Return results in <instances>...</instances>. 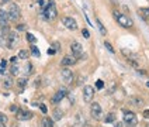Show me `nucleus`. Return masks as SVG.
<instances>
[{
  "mask_svg": "<svg viewBox=\"0 0 149 127\" xmlns=\"http://www.w3.org/2000/svg\"><path fill=\"white\" fill-rule=\"evenodd\" d=\"M27 82H28V81H27L25 78H20V79L17 81V85H18V86H20L21 89H24L25 86H27Z\"/></svg>",
  "mask_w": 149,
  "mask_h": 127,
  "instance_id": "20",
  "label": "nucleus"
},
{
  "mask_svg": "<svg viewBox=\"0 0 149 127\" xmlns=\"http://www.w3.org/2000/svg\"><path fill=\"white\" fill-rule=\"evenodd\" d=\"M51 1H52V0H38V6H40V8H41V11H44L45 8L49 6Z\"/></svg>",
  "mask_w": 149,
  "mask_h": 127,
  "instance_id": "16",
  "label": "nucleus"
},
{
  "mask_svg": "<svg viewBox=\"0 0 149 127\" xmlns=\"http://www.w3.org/2000/svg\"><path fill=\"white\" fill-rule=\"evenodd\" d=\"M28 55H30V52L27 50H21L20 52H18V58H21V59H27L28 58Z\"/></svg>",
  "mask_w": 149,
  "mask_h": 127,
  "instance_id": "21",
  "label": "nucleus"
},
{
  "mask_svg": "<svg viewBox=\"0 0 149 127\" xmlns=\"http://www.w3.org/2000/svg\"><path fill=\"white\" fill-rule=\"evenodd\" d=\"M41 127H54V121L49 117H44L41 121Z\"/></svg>",
  "mask_w": 149,
  "mask_h": 127,
  "instance_id": "17",
  "label": "nucleus"
},
{
  "mask_svg": "<svg viewBox=\"0 0 149 127\" xmlns=\"http://www.w3.org/2000/svg\"><path fill=\"white\" fill-rule=\"evenodd\" d=\"M96 24H97V27H99V30H100V33L103 34V35H106V28H104V25H103V23L100 21L99 18L96 20Z\"/></svg>",
  "mask_w": 149,
  "mask_h": 127,
  "instance_id": "19",
  "label": "nucleus"
},
{
  "mask_svg": "<svg viewBox=\"0 0 149 127\" xmlns=\"http://www.w3.org/2000/svg\"><path fill=\"white\" fill-rule=\"evenodd\" d=\"M18 72H20V69H18V67H17L16 64L11 65V68H10V74H11V75H17Z\"/></svg>",
  "mask_w": 149,
  "mask_h": 127,
  "instance_id": "25",
  "label": "nucleus"
},
{
  "mask_svg": "<svg viewBox=\"0 0 149 127\" xmlns=\"http://www.w3.org/2000/svg\"><path fill=\"white\" fill-rule=\"evenodd\" d=\"M10 110H11V112H18L16 106H11V107H10Z\"/></svg>",
  "mask_w": 149,
  "mask_h": 127,
  "instance_id": "41",
  "label": "nucleus"
},
{
  "mask_svg": "<svg viewBox=\"0 0 149 127\" xmlns=\"http://www.w3.org/2000/svg\"><path fill=\"white\" fill-rule=\"evenodd\" d=\"M1 1H3V3H7L8 0H1Z\"/></svg>",
  "mask_w": 149,
  "mask_h": 127,
  "instance_id": "44",
  "label": "nucleus"
},
{
  "mask_svg": "<svg viewBox=\"0 0 149 127\" xmlns=\"http://www.w3.org/2000/svg\"><path fill=\"white\" fill-rule=\"evenodd\" d=\"M17 28H18V30H24L25 27H24V24H20V25H17Z\"/></svg>",
  "mask_w": 149,
  "mask_h": 127,
  "instance_id": "40",
  "label": "nucleus"
},
{
  "mask_svg": "<svg viewBox=\"0 0 149 127\" xmlns=\"http://www.w3.org/2000/svg\"><path fill=\"white\" fill-rule=\"evenodd\" d=\"M42 14H44V17H45V20H48V21H52V20H55V18H56L58 11H56V8H55V3H54V0L51 1L49 6L42 11Z\"/></svg>",
  "mask_w": 149,
  "mask_h": 127,
  "instance_id": "2",
  "label": "nucleus"
},
{
  "mask_svg": "<svg viewBox=\"0 0 149 127\" xmlns=\"http://www.w3.org/2000/svg\"><path fill=\"white\" fill-rule=\"evenodd\" d=\"M17 119L18 120H30V119H33V113L31 112H25V110H18L17 112Z\"/></svg>",
  "mask_w": 149,
  "mask_h": 127,
  "instance_id": "12",
  "label": "nucleus"
},
{
  "mask_svg": "<svg viewBox=\"0 0 149 127\" xmlns=\"http://www.w3.org/2000/svg\"><path fill=\"white\" fill-rule=\"evenodd\" d=\"M130 100H131V103H134L135 106H142V105H143V100L139 99V98H132V99H130Z\"/></svg>",
  "mask_w": 149,
  "mask_h": 127,
  "instance_id": "22",
  "label": "nucleus"
},
{
  "mask_svg": "<svg viewBox=\"0 0 149 127\" xmlns=\"http://www.w3.org/2000/svg\"><path fill=\"white\" fill-rule=\"evenodd\" d=\"M104 47H106V48H107V50L110 51V52H111V54H114V52H116V50H114V48H113V45H111V44H110V42L104 41Z\"/></svg>",
  "mask_w": 149,
  "mask_h": 127,
  "instance_id": "27",
  "label": "nucleus"
},
{
  "mask_svg": "<svg viewBox=\"0 0 149 127\" xmlns=\"http://www.w3.org/2000/svg\"><path fill=\"white\" fill-rule=\"evenodd\" d=\"M61 76H62V79H63L66 83H72V81H73V72H72L69 68H63V69L61 71Z\"/></svg>",
  "mask_w": 149,
  "mask_h": 127,
  "instance_id": "9",
  "label": "nucleus"
},
{
  "mask_svg": "<svg viewBox=\"0 0 149 127\" xmlns=\"http://www.w3.org/2000/svg\"><path fill=\"white\" fill-rule=\"evenodd\" d=\"M68 95H69V92H68L65 88H61L58 92L55 93L54 96H52V99H51V103L52 105H58V103H61V100L63 99V98H66Z\"/></svg>",
  "mask_w": 149,
  "mask_h": 127,
  "instance_id": "4",
  "label": "nucleus"
},
{
  "mask_svg": "<svg viewBox=\"0 0 149 127\" xmlns=\"http://www.w3.org/2000/svg\"><path fill=\"white\" fill-rule=\"evenodd\" d=\"M3 85H4V88H11V86H13L11 78H10V76H4V78H3Z\"/></svg>",
  "mask_w": 149,
  "mask_h": 127,
  "instance_id": "18",
  "label": "nucleus"
},
{
  "mask_svg": "<svg viewBox=\"0 0 149 127\" xmlns=\"http://www.w3.org/2000/svg\"><path fill=\"white\" fill-rule=\"evenodd\" d=\"M18 41V37H17L16 33H10L8 35V48H14V45L17 44Z\"/></svg>",
  "mask_w": 149,
  "mask_h": 127,
  "instance_id": "15",
  "label": "nucleus"
},
{
  "mask_svg": "<svg viewBox=\"0 0 149 127\" xmlns=\"http://www.w3.org/2000/svg\"><path fill=\"white\" fill-rule=\"evenodd\" d=\"M62 23H63V25L66 27V28H69V30H76L77 28V23H76V20L74 18H72V17H63L62 18Z\"/></svg>",
  "mask_w": 149,
  "mask_h": 127,
  "instance_id": "10",
  "label": "nucleus"
},
{
  "mask_svg": "<svg viewBox=\"0 0 149 127\" xmlns=\"http://www.w3.org/2000/svg\"><path fill=\"white\" fill-rule=\"evenodd\" d=\"M54 50H59V42H54Z\"/></svg>",
  "mask_w": 149,
  "mask_h": 127,
  "instance_id": "39",
  "label": "nucleus"
},
{
  "mask_svg": "<svg viewBox=\"0 0 149 127\" xmlns=\"http://www.w3.org/2000/svg\"><path fill=\"white\" fill-rule=\"evenodd\" d=\"M31 52H33L34 57H40V55H41V54H40V50H38L35 45H33V47H31Z\"/></svg>",
  "mask_w": 149,
  "mask_h": 127,
  "instance_id": "28",
  "label": "nucleus"
},
{
  "mask_svg": "<svg viewBox=\"0 0 149 127\" xmlns=\"http://www.w3.org/2000/svg\"><path fill=\"white\" fill-rule=\"evenodd\" d=\"M0 127H4V124H0Z\"/></svg>",
  "mask_w": 149,
  "mask_h": 127,
  "instance_id": "46",
  "label": "nucleus"
},
{
  "mask_svg": "<svg viewBox=\"0 0 149 127\" xmlns=\"http://www.w3.org/2000/svg\"><path fill=\"white\" fill-rule=\"evenodd\" d=\"M8 18L11 20V21H16L20 18V14H21V11H20V7L14 4V3H11L10 4V7H8Z\"/></svg>",
  "mask_w": 149,
  "mask_h": 127,
  "instance_id": "3",
  "label": "nucleus"
},
{
  "mask_svg": "<svg viewBox=\"0 0 149 127\" xmlns=\"http://www.w3.org/2000/svg\"><path fill=\"white\" fill-rule=\"evenodd\" d=\"M93 96H94V88L93 86H84L83 88V100L84 102H91V99H93Z\"/></svg>",
  "mask_w": 149,
  "mask_h": 127,
  "instance_id": "6",
  "label": "nucleus"
},
{
  "mask_svg": "<svg viewBox=\"0 0 149 127\" xmlns=\"http://www.w3.org/2000/svg\"><path fill=\"white\" fill-rule=\"evenodd\" d=\"M138 13H141L142 16H149V8L148 7H141V8H138Z\"/></svg>",
  "mask_w": 149,
  "mask_h": 127,
  "instance_id": "24",
  "label": "nucleus"
},
{
  "mask_svg": "<svg viewBox=\"0 0 149 127\" xmlns=\"http://www.w3.org/2000/svg\"><path fill=\"white\" fill-rule=\"evenodd\" d=\"M114 119H116V116H114L113 113H110V114H107V117L104 119V121H106V123H113Z\"/></svg>",
  "mask_w": 149,
  "mask_h": 127,
  "instance_id": "26",
  "label": "nucleus"
},
{
  "mask_svg": "<svg viewBox=\"0 0 149 127\" xmlns=\"http://www.w3.org/2000/svg\"><path fill=\"white\" fill-rule=\"evenodd\" d=\"M8 35H10V33H8L7 27L0 30V45L1 47H7L8 48Z\"/></svg>",
  "mask_w": 149,
  "mask_h": 127,
  "instance_id": "8",
  "label": "nucleus"
},
{
  "mask_svg": "<svg viewBox=\"0 0 149 127\" xmlns=\"http://www.w3.org/2000/svg\"><path fill=\"white\" fill-rule=\"evenodd\" d=\"M90 113L91 116L96 119V120H99V119H101V116H103V110H101V107H100L99 103H91V107H90Z\"/></svg>",
  "mask_w": 149,
  "mask_h": 127,
  "instance_id": "7",
  "label": "nucleus"
},
{
  "mask_svg": "<svg viewBox=\"0 0 149 127\" xmlns=\"http://www.w3.org/2000/svg\"><path fill=\"white\" fill-rule=\"evenodd\" d=\"M96 86H97V89H103V88H104V82H103L101 79H99V81L96 82Z\"/></svg>",
  "mask_w": 149,
  "mask_h": 127,
  "instance_id": "31",
  "label": "nucleus"
},
{
  "mask_svg": "<svg viewBox=\"0 0 149 127\" xmlns=\"http://www.w3.org/2000/svg\"><path fill=\"white\" fill-rule=\"evenodd\" d=\"M7 67V61H4V59H1V62H0V68L1 69H4V68Z\"/></svg>",
  "mask_w": 149,
  "mask_h": 127,
  "instance_id": "34",
  "label": "nucleus"
},
{
  "mask_svg": "<svg viewBox=\"0 0 149 127\" xmlns=\"http://www.w3.org/2000/svg\"><path fill=\"white\" fill-rule=\"evenodd\" d=\"M47 52H48V55H54V54L56 52V50H54V48H48V51H47Z\"/></svg>",
  "mask_w": 149,
  "mask_h": 127,
  "instance_id": "37",
  "label": "nucleus"
},
{
  "mask_svg": "<svg viewBox=\"0 0 149 127\" xmlns=\"http://www.w3.org/2000/svg\"><path fill=\"white\" fill-rule=\"evenodd\" d=\"M27 40L31 42V44H34V42L37 41V38H35V37H34V35H33L31 33H27Z\"/></svg>",
  "mask_w": 149,
  "mask_h": 127,
  "instance_id": "29",
  "label": "nucleus"
},
{
  "mask_svg": "<svg viewBox=\"0 0 149 127\" xmlns=\"http://www.w3.org/2000/svg\"><path fill=\"white\" fill-rule=\"evenodd\" d=\"M40 109H41V112L44 113V114L47 113V106H45V105H40Z\"/></svg>",
  "mask_w": 149,
  "mask_h": 127,
  "instance_id": "36",
  "label": "nucleus"
},
{
  "mask_svg": "<svg viewBox=\"0 0 149 127\" xmlns=\"http://www.w3.org/2000/svg\"><path fill=\"white\" fill-rule=\"evenodd\" d=\"M31 69H33V67H31V64H27V65H25V74H27V75H30V74L33 72Z\"/></svg>",
  "mask_w": 149,
  "mask_h": 127,
  "instance_id": "30",
  "label": "nucleus"
},
{
  "mask_svg": "<svg viewBox=\"0 0 149 127\" xmlns=\"http://www.w3.org/2000/svg\"><path fill=\"white\" fill-rule=\"evenodd\" d=\"M6 121H7V117L0 113V124H6Z\"/></svg>",
  "mask_w": 149,
  "mask_h": 127,
  "instance_id": "32",
  "label": "nucleus"
},
{
  "mask_svg": "<svg viewBox=\"0 0 149 127\" xmlns=\"http://www.w3.org/2000/svg\"><path fill=\"white\" fill-rule=\"evenodd\" d=\"M113 14H114V18L117 20V23H118L120 25H123V27H125V28H130V27H132L134 25V21L128 16H125V14H123V13H118V11H114Z\"/></svg>",
  "mask_w": 149,
  "mask_h": 127,
  "instance_id": "1",
  "label": "nucleus"
},
{
  "mask_svg": "<svg viewBox=\"0 0 149 127\" xmlns=\"http://www.w3.org/2000/svg\"><path fill=\"white\" fill-rule=\"evenodd\" d=\"M82 34H83V37H84V38H90V33H89V30H86V28H84V30L82 31Z\"/></svg>",
  "mask_w": 149,
  "mask_h": 127,
  "instance_id": "33",
  "label": "nucleus"
},
{
  "mask_svg": "<svg viewBox=\"0 0 149 127\" xmlns=\"http://www.w3.org/2000/svg\"><path fill=\"white\" fill-rule=\"evenodd\" d=\"M124 121L128 124V126H136V123H138V119H136V116H135V113H132V112H125L124 113Z\"/></svg>",
  "mask_w": 149,
  "mask_h": 127,
  "instance_id": "5",
  "label": "nucleus"
},
{
  "mask_svg": "<svg viewBox=\"0 0 149 127\" xmlns=\"http://www.w3.org/2000/svg\"><path fill=\"white\" fill-rule=\"evenodd\" d=\"M70 51H72L73 57H80L82 52H83V47L77 41H73L72 44H70Z\"/></svg>",
  "mask_w": 149,
  "mask_h": 127,
  "instance_id": "11",
  "label": "nucleus"
},
{
  "mask_svg": "<svg viewBox=\"0 0 149 127\" xmlns=\"http://www.w3.org/2000/svg\"><path fill=\"white\" fill-rule=\"evenodd\" d=\"M3 72H4V71H3V69H1V68H0V74H3Z\"/></svg>",
  "mask_w": 149,
  "mask_h": 127,
  "instance_id": "43",
  "label": "nucleus"
},
{
  "mask_svg": "<svg viewBox=\"0 0 149 127\" xmlns=\"http://www.w3.org/2000/svg\"><path fill=\"white\" fill-rule=\"evenodd\" d=\"M143 117L149 119V110H145V112H143Z\"/></svg>",
  "mask_w": 149,
  "mask_h": 127,
  "instance_id": "38",
  "label": "nucleus"
},
{
  "mask_svg": "<svg viewBox=\"0 0 149 127\" xmlns=\"http://www.w3.org/2000/svg\"><path fill=\"white\" fill-rule=\"evenodd\" d=\"M18 57H11V58H10V61H11V64H13V65H14V64H17V61H18Z\"/></svg>",
  "mask_w": 149,
  "mask_h": 127,
  "instance_id": "35",
  "label": "nucleus"
},
{
  "mask_svg": "<svg viewBox=\"0 0 149 127\" xmlns=\"http://www.w3.org/2000/svg\"><path fill=\"white\" fill-rule=\"evenodd\" d=\"M116 127H123V123H117Z\"/></svg>",
  "mask_w": 149,
  "mask_h": 127,
  "instance_id": "42",
  "label": "nucleus"
},
{
  "mask_svg": "<svg viewBox=\"0 0 149 127\" xmlns=\"http://www.w3.org/2000/svg\"><path fill=\"white\" fill-rule=\"evenodd\" d=\"M61 64H62V67H70V65L76 64V58L74 57H65L61 61Z\"/></svg>",
  "mask_w": 149,
  "mask_h": 127,
  "instance_id": "14",
  "label": "nucleus"
},
{
  "mask_svg": "<svg viewBox=\"0 0 149 127\" xmlns=\"http://www.w3.org/2000/svg\"><path fill=\"white\" fill-rule=\"evenodd\" d=\"M146 86H148V88H149V82H146Z\"/></svg>",
  "mask_w": 149,
  "mask_h": 127,
  "instance_id": "45",
  "label": "nucleus"
},
{
  "mask_svg": "<svg viewBox=\"0 0 149 127\" xmlns=\"http://www.w3.org/2000/svg\"><path fill=\"white\" fill-rule=\"evenodd\" d=\"M61 119H62V112L59 109H56L54 112V120H61Z\"/></svg>",
  "mask_w": 149,
  "mask_h": 127,
  "instance_id": "23",
  "label": "nucleus"
},
{
  "mask_svg": "<svg viewBox=\"0 0 149 127\" xmlns=\"http://www.w3.org/2000/svg\"><path fill=\"white\" fill-rule=\"evenodd\" d=\"M8 13L7 11H0V27L4 28L8 25Z\"/></svg>",
  "mask_w": 149,
  "mask_h": 127,
  "instance_id": "13",
  "label": "nucleus"
}]
</instances>
